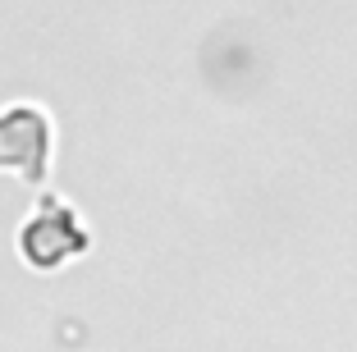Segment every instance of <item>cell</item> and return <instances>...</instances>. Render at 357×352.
<instances>
[{"mask_svg":"<svg viewBox=\"0 0 357 352\" xmlns=\"http://www.w3.org/2000/svg\"><path fill=\"white\" fill-rule=\"evenodd\" d=\"M46 155H51V119L37 105L0 110V169H14L23 178H42Z\"/></svg>","mask_w":357,"mask_h":352,"instance_id":"2","label":"cell"},{"mask_svg":"<svg viewBox=\"0 0 357 352\" xmlns=\"http://www.w3.org/2000/svg\"><path fill=\"white\" fill-rule=\"evenodd\" d=\"M19 247L37 270H60L64 261H74V257L87 252V234H83V224H78V215L64 206L60 197H42L37 211L23 220Z\"/></svg>","mask_w":357,"mask_h":352,"instance_id":"1","label":"cell"}]
</instances>
